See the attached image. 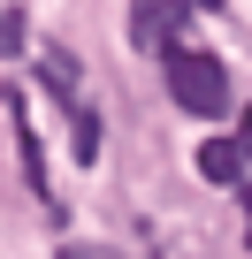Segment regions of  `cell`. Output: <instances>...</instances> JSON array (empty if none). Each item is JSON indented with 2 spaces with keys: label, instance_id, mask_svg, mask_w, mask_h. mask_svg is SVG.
Listing matches in <instances>:
<instances>
[{
  "label": "cell",
  "instance_id": "cell-1",
  "mask_svg": "<svg viewBox=\"0 0 252 259\" xmlns=\"http://www.w3.org/2000/svg\"><path fill=\"white\" fill-rule=\"evenodd\" d=\"M161 61H168V99H176L184 114H206V122H214V114L237 107V99H229V69H222L214 54H199V46H168Z\"/></svg>",
  "mask_w": 252,
  "mask_h": 259
},
{
  "label": "cell",
  "instance_id": "cell-2",
  "mask_svg": "<svg viewBox=\"0 0 252 259\" xmlns=\"http://www.w3.org/2000/svg\"><path fill=\"white\" fill-rule=\"evenodd\" d=\"M184 16H191V0H130V46L138 54H168L184 38Z\"/></svg>",
  "mask_w": 252,
  "mask_h": 259
},
{
  "label": "cell",
  "instance_id": "cell-3",
  "mask_svg": "<svg viewBox=\"0 0 252 259\" xmlns=\"http://www.w3.org/2000/svg\"><path fill=\"white\" fill-rule=\"evenodd\" d=\"M191 168H199L206 183H244L252 160H244V138H206V145L191 153Z\"/></svg>",
  "mask_w": 252,
  "mask_h": 259
},
{
  "label": "cell",
  "instance_id": "cell-4",
  "mask_svg": "<svg viewBox=\"0 0 252 259\" xmlns=\"http://www.w3.org/2000/svg\"><path fill=\"white\" fill-rule=\"evenodd\" d=\"M31 46V23H23V8H0V61H16Z\"/></svg>",
  "mask_w": 252,
  "mask_h": 259
},
{
  "label": "cell",
  "instance_id": "cell-5",
  "mask_svg": "<svg viewBox=\"0 0 252 259\" xmlns=\"http://www.w3.org/2000/svg\"><path fill=\"white\" fill-rule=\"evenodd\" d=\"M54 259H122V251H107V244H61Z\"/></svg>",
  "mask_w": 252,
  "mask_h": 259
},
{
  "label": "cell",
  "instance_id": "cell-6",
  "mask_svg": "<svg viewBox=\"0 0 252 259\" xmlns=\"http://www.w3.org/2000/svg\"><path fill=\"white\" fill-rule=\"evenodd\" d=\"M237 138H244V160H252V107H244V122H237Z\"/></svg>",
  "mask_w": 252,
  "mask_h": 259
}]
</instances>
